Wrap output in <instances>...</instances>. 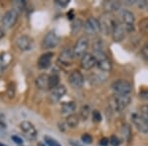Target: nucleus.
Wrapping results in <instances>:
<instances>
[{"label": "nucleus", "mask_w": 148, "mask_h": 146, "mask_svg": "<svg viewBox=\"0 0 148 146\" xmlns=\"http://www.w3.org/2000/svg\"><path fill=\"white\" fill-rule=\"evenodd\" d=\"M44 139H45V141H46L47 146H61L58 143V141L53 139V138H51V137H49V136H45Z\"/></svg>", "instance_id": "30"}, {"label": "nucleus", "mask_w": 148, "mask_h": 146, "mask_svg": "<svg viewBox=\"0 0 148 146\" xmlns=\"http://www.w3.org/2000/svg\"><path fill=\"white\" fill-rule=\"evenodd\" d=\"M11 138H12V140H13L15 143H17V144H19V145L23 144V139L21 137H19L18 135H12Z\"/></svg>", "instance_id": "37"}, {"label": "nucleus", "mask_w": 148, "mask_h": 146, "mask_svg": "<svg viewBox=\"0 0 148 146\" xmlns=\"http://www.w3.org/2000/svg\"><path fill=\"white\" fill-rule=\"evenodd\" d=\"M66 124H67L68 127H71V128H74L79 124V121H80V117L77 116L75 114H68V117L66 118Z\"/></svg>", "instance_id": "22"}, {"label": "nucleus", "mask_w": 148, "mask_h": 146, "mask_svg": "<svg viewBox=\"0 0 148 146\" xmlns=\"http://www.w3.org/2000/svg\"><path fill=\"white\" fill-rule=\"evenodd\" d=\"M49 74H40L36 78V85L40 90L46 91L49 89Z\"/></svg>", "instance_id": "20"}, {"label": "nucleus", "mask_w": 148, "mask_h": 146, "mask_svg": "<svg viewBox=\"0 0 148 146\" xmlns=\"http://www.w3.org/2000/svg\"><path fill=\"white\" fill-rule=\"evenodd\" d=\"M138 28L142 34L148 36V18L141 19L138 23Z\"/></svg>", "instance_id": "25"}, {"label": "nucleus", "mask_w": 148, "mask_h": 146, "mask_svg": "<svg viewBox=\"0 0 148 146\" xmlns=\"http://www.w3.org/2000/svg\"><path fill=\"white\" fill-rule=\"evenodd\" d=\"M141 54L145 59L148 60V42H146L141 49Z\"/></svg>", "instance_id": "35"}, {"label": "nucleus", "mask_w": 148, "mask_h": 146, "mask_svg": "<svg viewBox=\"0 0 148 146\" xmlns=\"http://www.w3.org/2000/svg\"><path fill=\"white\" fill-rule=\"evenodd\" d=\"M53 56L52 52H46V53L42 54L40 56L39 60H38V67L40 69H47L51 66V59Z\"/></svg>", "instance_id": "18"}, {"label": "nucleus", "mask_w": 148, "mask_h": 146, "mask_svg": "<svg viewBox=\"0 0 148 146\" xmlns=\"http://www.w3.org/2000/svg\"><path fill=\"white\" fill-rule=\"evenodd\" d=\"M121 3L120 1H105L104 2V8L106 10V13H111L116 12L121 9Z\"/></svg>", "instance_id": "21"}, {"label": "nucleus", "mask_w": 148, "mask_h": 146, "mask_svg": "<svg viewBox=\"0 0 148 146\" xmlns=\"http://www.w3.org/2000/svg\"><path fill=\"white\" fill-rule=\"evenodd\" d=\"M110 144H111L112 146H119L121 143L120 139H119V137L116 135H112L111 137H110Z\"/></svg>", "instance_id": "32"}, {"label": "nucleus", "mask_w": 148, "mask_h": 146, "mask_svg": "<svg viewBox=\"0 0 148 146\" xmlns=\"http://www.w3.org/2000/svg\"><path fill=\"white\" fill-rule=\"evenodd\" d=\"M56 3L61 7H65L69 4V0H56Z\"/></svg>", "instance_id": "36"}, {"label": "nucleus", "mask_w": 148, "mask_h": 146, "mask_svg": "<svg viewBox=\"0 0 148 146\" xmlns=\"http://www.w3.org/2000/svg\"><path fill=\"white\" fill-rule=\"evenodd\" d=\"M99 144L101 146H108L110 144V141H109V138H106V137H103L101 140L99 141Z\"/></svg>", "instance_id": "38"}, {"label": "nucleus", "mask_w": 148, "mask_h": 146, "mask_svg": "<svg viewBox=\"0 0 148 146\" xmlns=\"http://www.w3.org/2000/svg\"><path fill=\"white\" fill-rule=\"evenodd\" d=\"M83 29L88 35H97L101 32L99 20L94 17H90L85 21V23L83 24Z\"/></svg>", "instance_id": "8"}, {"label": "nucleus", "mask_w": 148, "mask_h": 146, "mask_svg": "<svg viewBox=\"0 0 148 146\" xmlns=\"http://www.w3.org/2000/svg\"><path fill=\"white\" fill-rule=\"evenodd\" d=\"M83 23L82 21L80 20V19H76V20H74L72 22V25H71V30H72V33L73 34H75V33L79 32V30L81 28L83 27Z\"/></svg>", "instance_id": "27"}, {"label": "nucleus", "mask_w": 148, "mask_h": 146, "mask_svg": "<svg viewBox=\"0 0 148 146\" xmlns=\"http://www.w3.org/2000/svg\"><path fill=\"white\" fill-rule=\"evenodd\" d=\"M3 37H4V31L2 30L1 28H0V40H1Z\"/></svg>", "instance_id": "41"}, {"label": "nucleus", "mask_w": 148, "mask_h": 146, "mask_svg": "<svg viewBox=\"0 0 148 146\" xmlns=\"http://www.w3.org/2000/svg\"><path fill=\"white\" fill-rule=\"evenodd\" d=\"M75 58L73 53V49H70V47H65L63 49L61 52L59 53L58 56V61L61 62V64L63 65H71L72 62Z\"/></svg>", "instance_id": "13"}, {"label": "nucleus", "mask_w": 148, "mask_h": 146, "mask_svg": "<svg viewBox=\"0 0 148 146\" xmlns=\"http://www.w3.org/2000/svg\"><path fill=\"white\" fill-rule=\"evenodd\" d=\"M130 119H131L132 123L134 124V126L137 128L138 131H140L141 133H144V134L148 133V121L140 116L139 112H134V114H132Z\"/></svg>", "instance_id": "9"}, {"label": "nucleus", "mask_w": 148, "mask_h": 146, "mask_svg": "<svg viewBox=\"0 0 148 146\" xmlns=\"http://www.w3.org/2000/svg\"><path fill=\"white\" fill-rule=\"evenodd\" d=\"M18 20V11L16 9H10L4 14L2 18V25L4 28L10 29L16 24Z\"/></svg>", "instance_id": "10"}, {"label": "nucleus", "mask_w": 148, "mask_h": 146, "mask_svg": "<svg viewBox=\"0 0 148 146\" xmlns=\"http://www.w3.org/2000/svg\"><path fill=\"white\" fill-rule=\"evenodd\" d=\"M70 144H71V146H83V145L79 144L78 142H75V141H70Z\"/></svg>", "instance_id": "40"}, {"label": "nucleus", "mask_w": 148, "mask_h": 146, "mask_svg": "<svg viewBox=\"0 0 148 146\" xmlns=\"http://www.w3.org/2000/svg\"><path fill=\"white\" fill-rule=\"evenodd\" d=\"M139 98L144 101H148V89H142L139 91Z\"/></svg>", "instance_id": "34"}, {"label": "nucleus", "mask_w": 148, "mask_h": 146, "mask_svg": "<svg viewBox=\"0 0 148 146\" xmlns=\"http://www.w3.org/2000/svg\"><path fill=\"white\" fill-rule=\"evenodd\" d=\"M0 146H7V145H5V144H3V143L0 142Z\"/></svg>", "instance_id": "43"}, {"label": "nucleus", "mask_w": 148, "mask_h": 146, "mask_svg": "<svg viewBox=\"0 0 148 146\" xmlns=\"http://www.w3.org/2000/svg\"><path fill=\"white\" fill-rule=\"evenodd\" d=\"M16 45L20 51H27L32 49L33 45H34V42H33V39L30 38L29 36L23 35L20 36L17 40H16Z\"/></svg>", "instance_id": "12"}, {"label": "nucleus", "mask_w": 148, "mask_h": 146, "mask_svg": "<svg viewBox=\"0 0 148 146\" xmlns=\"http://www.w3.org/2000/svg\"><path fill=\"white\" fill-rule=\"evenodd\" d=\"M58 126H59V129L61 131H65L66 128L68 127L67 124H66V121H61V123H58Z\"/></svg>", "instance_id": "39"}, {"label": "nucleus", "mask_w": 148, "mask_h": 146, "mask_svg": "<svg viewBox=\"0 0 148 146\" xmlns=\"http://www.w3.org/2000/svg\"><path fill=\"white\" fill-rule=\"evenodd\" d=\"M59 76L57 74H51L49 75V89L51 90L53 88H56V86H58L59 84Z\"/></svg>", "instance_id": "24"}, {"label": "nucleus", "mask_w": 148, "mask_h": 146, "mask_svg": "<svg viewBox=\"0 0 148 146\" xmlns=\"http://www.w3.org/2000/svg\"><path fill=\"white\" fill-rule=\"evenodd\" d=\"M20 128L29 138L34 139V138L37 137V135H38L37 129H36L34 124L32 123H30V121H22V123H20Z\"/></svg>", "instance_id": "16"}, {"label": "nucleus", "mask_w": 148, "mask_h": 146, "mask_svg": "<svg viewBox=\"0 0 148 146\" xmlns=\"http://www.w3.org/2000/svg\"><path fill=\"white\" fill-rule=\"evenodd\" d=\"M118 20L120 21V23L121 24V26L123 27L126 33L133 32V30H134L135 17L132 12H130V10H126V9H123V10L121 11Z\"/></svg>", "instance_id": "1"}, {"label": "nucleus", "mask_w": 148, "mask_h": 146, "mask_svg": "<svg viewBox=\"0 0 148 146\" xmlns=\"http://www.w3.org/2000/svg\"><path fill=\"white\" fill-rule=\"evenodd\" d=\"M145 6H146L147 10H148V1H145Z\"/></svg>", "instance_id": "42"}, {"label": "nucleus", "mask_w": 148, "mask_h": 146, "mask_svg": "<svg viewBox=\"0 0 148 146\" xmlns=\"http://www.w3.org/2000/svg\"><path fill=\"white\" fill-rule=\"evenodd\" d=\"M92 119L94 123H101L102 121V114L101 112L99 111H97V110H95V111L92 112Z\"/></svg>", "instance_id": "31"}, {"label": "nucleus", "mask_w": 148, "mask_h": 146, "mask_svg": "<svg viewBox=\"0 0 148 146\" xmlns=\"http://www.w3.org/2000/svg\"><path fill=\"white\" fill-rule=\"evenodd\" d=\"M94 56L97 59V67L100 70L104 71V72H110L112 70L113 63L106 52H97Z\"/></svg>", "instance_id": "6"}, {"label": "nucleus", "mask_w": 148, "mask_h": 146, "mask_svg": "<svg viewBox=\"0 0 148 146\" xmlns=\"http://www.w3.org/2000/svg\"><path fill=\"white\" fill-rule=\"evenodd\" d=\"M76 109V105L74 102H65L61 105V112L63 114H69L73 112Z\"/></svg>", "instance_id": "23"}, {"label": "nucleus", "mask_w": 148, "mask_h": 146, "mask_svg": "<svg viewBox=\"0 0 148 146\" xmlns=\"http://www.w3.org/2000/svg\"><path fill=\"white\" fill-rule=\"evenodd\" d=\"M68 82L73 88L79 89L84 84V76H83V74L79 70H73L72 72L69 74Z\"/></svg>", "instance_id": "11"}, {"label": "nucleus", "mask_w": 148, "mask_h": 146, "mask_svg": "<svg viewBox=\"0 0 148 146\" xmlns=\"http://www.w3.org/2000/svg\"><path fill=\"white\" fill-rule=\"evenodd\" d=\"M81 140L84 143H86V144H91L93 138H92V136L90 134H88V133H84V134L81 136Z\"/></svg>", "instance_id": "33"}, {"label": "nucleus", "mask_w": 148, "mask_h": 146, "mask_svg": "<svg viewBox=\"0 0 148 146\" xmlns=\"http://www.w3.org/2000/svg\"><path fill=\"white\" fill-rule=\"evenodd\" d=\"M121 134L125 140H130L131 137V129L128 124H123V128H121Z\"/></svg>", "instance_id": "28"}, {"label": "nucleus", "mask_w": 148, "mask_h": 146, "mask_svg": "<svg viewBox=\"0 0 148 146\" xmlns=\"http://www.w3.org/2000/svg\"><path fill=\"white\" fill-rule=\"evenodd\" d=\"M139 114L148 121V104L142 105V106L139 108Z\"/></svg>", "instance_id": "29"}, {"label": "nucleus", "mask_w": 148, "mask_h": 146, "mask_svg": "<svg viewBox=\"0 0 148 146\" xmlns=\"http://www.w3.org/2000/svg\"><path fill=\"white\" fill-rule=\"evenodd\" d=\"M131 102V97L130 95H114L112 98V106L116 112H121L125 109Z\"/></svg>", "instance_id": "5"}, {"label": "nucleus", "mask_w": 148, "mask_h": 146, "mask_svg": "<svg viewBox=\"0 0 148 146\" xmlns=\"http://www.w3.org/2000/svg\"><path fill=\"white\" fill-rule=\"evenodd\" d=\"M81 67L85 70H90V69L94 68L97 66V59L94 54L91 53H86L81 57Z\"/></svg>", "instance_id": "15"}, {"label": "nucleus", "mask_w": 148, "mask_h": 146, "mask_svg": "<svg viewBox=\"0 0 148 146\" xmlns=\"http://www.w3.org/2000/svg\"><path fill=\"white\" fill-rule=\"evenodd\" d=\"M125 30L123 29V27L121 26V24L120 23V21L116 19V23L114 25V29L113 32H112V37H113V40L116 42H121L125 37Z\"/></svg>", "instance_id": "14"}, {"label": "nucleus", "mask_w": 148, "mask_h": 146, "mask_svg": "<svg viewBox=\"0 0 148 146\" xmlns=\"http://www.w3.org/2000/svg\"><path fill=\"white\" fill-rule=\"evenodd\" d=\"M90 114H91V110H90V107L88 105L86 106H83L80 110V118L82 119V121H87L88 118H89Z\"/></svg>", "instance_id": "26"}, {"label": "nucleus", "mask_w": 148, "mask_h": 146, "mask_svg": "<svg viewBox=\"0 0 148 146\" xmlns=\"http://www.w3.org/2000/svg\"><path fill=\"white\" fill-rule=\"evenodd\" d=\"M66 94V87L64 85H58L56 88L51 90L49 93V99L51 102H58L64 95Z\"/></svg>", "instance_id": "17"}, {"label": "nucleus", "mask_w": 148, "mask_h": 146, "mask_svg": "<svg viewBox=\"0 0 148 146\" xmlns=\"http://www.w3.org/2000/svg\"><path fill=\"white\" fill-rule=\"evenodd\" d=\"M114 95H130L132 91V85L126 79H118L114 80L111 85Z\"/></svg>", "instance_id": "2"}, {"label": "nucleus", "mask_w": 148, "mask_h": 146, "mask_svg": "<svg viewBox=\"0 0 148 146\" xmlns=\"http://www.w3.org/2000/svg\"><path fill=\"white\" fill-rule=\"evenodd\" d=\"M13 60V56L9 52H2L0 53V75L3 74L5 69L10 65Z\"/></svg>", "instance_id": "19"}, {"label": "nucleus", "mask_w": 148, "mask_h": 146, "mask_svg": "<svg viewBox=\"0 0 148 146\" xmlns=\"http://www.w3.org/2000/svg\"><path fill=\"white\" fill-rule=\"evenodd\" d=\"M116 18L114 17L113 14L106 13V12H105L99 20L101 32L104 33L105 35H112V32H113L114 25V23H116Z\"/></svg>", "instance_id": "3"}, {"label": "nucleus", "mask_w": 148, "mask_h": 146, "mask_svg": "<svg viewBox=\"0 0 148 146\" xmlns=\"http://www.w3.org/2000/svg\"><path fill=\"white\" fill-rule=\"evenodd\" d=\"M89 49V39L87 36H82L77 40L73 47V53L75 58H81L84 54L87 53V49Z\"/></svg>", "instance_id": "4"}, {"label": "nucleus", "mask_w": 148, "mask_h": 146, "mask_svg": "<svg viewBox=\"0 0 148 146\" xmlns=\"http://www.w3.org/2000/svg\"><path fill=\"white\" fill-rule=\"evenodd\" d=\"M60 38L57 36L54 32H49L45 36L42 42V47L45 49H51L56 47L59 45Z\"/></svg>", "instance_id": "7"}]
</instances>
